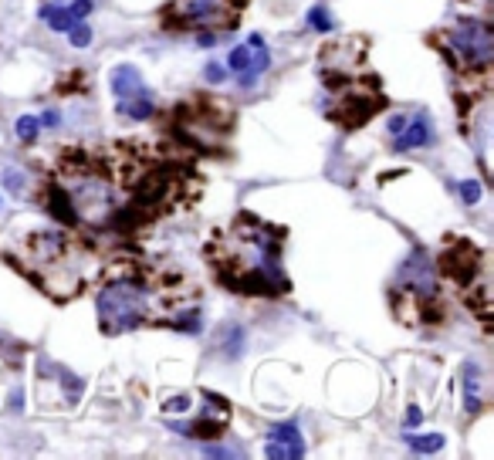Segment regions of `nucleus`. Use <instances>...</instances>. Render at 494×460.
Listing matches in <instances>:
<instances>
[{"label": "nucleus", "instance_id": "obj_1", "mask_svg": "<svg viewBox=\"0 0 494 460\" xmlns=\"http://www.w3.org/2000/svg\"><path fill=\"white\" fill-rule=\"evenodd\" d=\"M200 291L170 261H142L122 254L108 264L99 288V329L102 335H126L135 329H200Z\"/></svg>", "mask_w": 494, "mask_h": 460}, {"label": "nucleus", "instance_id": "obj_2", "mask_svg": "<svg viewBox=\"0 0 494 460\" xmlns=\"http://www.w3.org/2000/svg\"><path fill=\"white\" fill-rule=\"evenodd\" d=\"M213 274L240 295H285L288 274L281 264V230L251 213L234 217L227 230H217L207 247Z\"/></svg>", "mask_w": 494, "mask_h": 460}, {"label": "nucleus", "instance_id": "obj_3", "mask_svg": "<svg viewBox=\"0 0 494 460\" xmlns=\"http://www.w3.org/2000/svg\"><path fill=\"white\" fill-rule=\"evenodd\" d=\"M24 257L31 278L41 291H48L54 302L79 298L99 274V257L88 244L72 237L68 230H41L24 240Z\"/></svg>", "mask_w": 494, "mask_h": 460}, {"label": "nucleus", "instance_id": "obj_4", "mask_svg": "<svg viewBox=\"0 0 494 460\" xmlns=\"http://www.w3.org/2000/svg\"><path fill=\"white\" fill-rule=\"evenodd\" d=\"M441 48L454 72L488 81L494 61V27L488 21H474V17L454 21L441 34Z\"/></svg>", "mask_w": 494, "mask_h": 460}, {"label": "nucleus", "instance_id": "obj_5", "mask_svg": "<svg viewBox=\"0 0 494 460\" xmlns=\"http://www.w3.org/2000/svg\"><path fill=\"white\" fill-rule=\"evenodd\" d=\"M227 126H231V112L210 99H193V102L180 105L176 112V132L186 146H213Z\"/></svg>", "mask_w": 494, "mask_h": 460}, {"label": "nucleus", "instance_id": "obj_6", "mask_svg": "<svg viewBox=\"0 0 494 460\" xmlns=\"http://www.w3.org/2000/svg\"><path fill=\"white\" fill-rule=\"evenodd\" d=\"M244 3L247 0H173L166 3V21H173L176 27H200V31L234 27Z\"/></svg>", "mask_w": 494, "mask_h": 460}, {"label": "nucleus", "instance_id": "obj_7", "mask_svg": "<svg viewBox=\"0 0 494 460\" xmlns=\"http://www.w3.org/2000/svg\"><path fill=\"white\" fill-rule=\"evenodd\" d=\"M112 95H115V108L126 119H149L156 112L153 92L146 88V81H142L135 65H119L112 72Z\"/></svg>", "mask_w": 494, "mask_h": 460}, {"label": "nucleus", "instance_id": "obj_8", "mask_svg": "<svg viewBox=\"0 0 494 460\" xmlns=\"http://www.w3.org/2000/svg\"><path fill=\"white\" fill-rule=\"evenodd\" d=\"M441 271L457 284H470L477 278H484V261H481V251L470 247V244H461L457 251H443L441 257Z\"/></svg>", "mask_w": 494, "mask_h": 460}, {"label": "nucleus", "instance_id": "obj_9", "mask_svg": "<svg viewBox=\"0 0 494 460\" xmlns=\"http://www.w3.org/2000/svg\"><path fill=\"white\" fill-rule=\"evenodd\" d=\"M264 454L271 460H302L305 457V440L298 434V427H295V423H278V427L267 434Z\"/></svg>", "mask_w": 494, "mask_h": 460}, {"label": "nucleus", "instance_id": "obj_10", "mask_svg": "<svg viewBox=\"0 0 494 460\" xmlns=\"http://www.w3.org/2000/svg\"><path fill=\"white\" fill-rule=\"evenodd\" d=\"M434 142V129H430V119L427 115H416L410 119L403 132H396V139H393V149L396 153H410V149H423V146H430Z\"/></svg>", "mask_w": 494, "mask_h": 460}, {"label": "nucleus", "instance_id": "obj_11", "mask_svg": "<svg viewBox=\"0 0 494 460\" xmlns=\"http://www.w3.org/2000/svg\"><path fill=\"white\" fill-rule=\"evenodd\" d=\"M247 48H251V44H247ZM267 68H271V51H267L264 44H261V48H251L247 65L237 72V85H240L244 92H247V88H254V85H258V78L264 75Z\"/></svg>", "mask_w": 494, "mask_h": 460}, {"label": "nucleus", "instance_id": "obj_12", "mask_svg": "<svg viewBox=\"0 0 494 460\" xmlns=\"http://www.w3.org/2000/svg\"><path fill=\"white\" fill-rule=\"evenodd\" d=\"M38 17L51 27V31H68V27L75 24L72 10H68V7H54V3H44V7L38 10Z\"/></svg>", "mask_w": 494, "mask_h": 460}, {"label": "nucleus", "instance_id": "obj_13", "mask_svg": "<svg viewBox=\"0 0 494 460\" xmlns=\"http://www.w3.org/2000/svg\"><path fill=\"white\" fill-rule=\"evenodd\" d=\"M406 443H410V450L413 454H437L443 450V436L441 434H416V436H406Z\"/></svg>", "mask_w": 494, "mask_h": 460}, {"label": "nucleus", "instance_id": "obj_14", "mask_svg": "<svg viewBox=\"0 0 494 460\" xmlns=\"http://www.w3.org/2000/svg\"><path fill=\"white\" fill-rule=\"evenodd\" d=\"M464 379H468V393H464L468 413H481V383H477V369L474 365L464 369Z\"/></svg>", "mask_w": 494, "mask_h": 460}, {"label": "nucleus", "instance_id": "obj_15", "mask_svg": "<svg viewBox=\"0 0 494 460\" xmlns=\"http://www.w3.org/2000/svg\"><path fill=\"white\" fill-rule=\"evenodd\" d=\"M38 132H41V122H38L34 115H21V119H17V139H21V142L34 146Z\"/></svg>", "mask_w": 494, "mask_h": 460}, {"label": "nucleus", "instance_id": "obj_16", "mask_svg": "<svg viewBox=\"0 0 494 460\" xmlns=\"http://www.w3.org/2000/svg\"><path fill=\"white\" fill-rule=\"evenodd\" d=\"M68 34V41H72V48H88L92 44V27L81 24V21H75V24L65 31Z\"/></svg>", "mask_w": 494, "mask_h": 460}, {"label": "nucleus", "instance_id": "obj_17", "mask_svg": "<svg viewBox=\"0 0 494 460\" xmlns=\"http://www.w3.org/2000/svg\"><path fill=\"white\" fill-rule=\"evenodd\" d=\"M247 58H251V48H247V44H237L234 51L227 54V72H240V68H244V65H247Z\"/></svg>", "mask_w": 494, "mask_h": 460}, {"label": "nucleus", "instance_id": "obj_18", "mask_svg": "<svg viewBox=\"0 0 494 460\" xmlns=\"http://www.w3.org/2000/svg\"><path fill=\"white\" fill-rule=\"evenodd\" d=\"M308 24H312L315 31H322V34H329V31H332V17L325 14V7H312V10H308Z\"/></svg>", "mask_w": 494, "mask_h": 460}, {"label": "nucleus", "instance_id": "obj_19", "mask_svg": "<svg viewBox=\"0 0 494 460\" xmlns=\"http://www.w3.org/2000/svg\"><path fill=\"white\" fill-rule=\"evenodd\" d=\"M461 197H464V204H477L481 200V183L477 179H464L461 183Z\"/></svg>", "mask_w": 494, "mask_h": 460}, {"label": "nucleus", "instance_id": "obj_20", "mask_svg": "<svg viewBox=\"0 0 494 460\" xmlns=\"http://www.w3.org/2000/svg\"><path fill=\"white\" fill-rule=\"evenodd\" d=\"M204 78H207L210 85H220V81L227 78V68H224L220 61H207V68H204Z\"/></svg>", "mask_w": 494, "mask_h": 460}, {"label": "nucleus", "instance_id": "obj_21", "mask_svg": "<svg viewBox=\"0 0 494 460\" xmlns=\"http://www.w3.org/2000/svg\"><path fill=\"white\" fill-rule=\"evenodd\" d=\"M3 186H7L10 193H21V190H24V176H21V170H7V173H3Z\"/></svg>", "mask_w": 494, "mask_h": 460}, {"label": "nucleus", "instance_id": "obj_22", "mask_svg": "<svg viewBox=\"0 0 494 460\" xmlns=\"http://www.w3.org/2000/svg\"><path fill=\"white\" fill-rule=\"evenodd\" d=\"M193 406V400L190 396H173V400H166V413H186V409Z\"/></svg>", "mask_w": 494, "mask_h": 460}, {"label": "nucleus", "instance_id": "obj_23", "mask_svg": "<svg viewBox=\"0 0 494 460\" xmlns=\"http://www.w3.org/2000/svg\"><path fill=\"white\" fill-rule=\"evenodd\" d=\"M68 10H72V17H75V21H85V17L92 14V0H75Z\"/></svg>", "mask_w": 494, "mask_h": 460}, {"label": "nucleus", "instance_id": "obj_24", "mask_svg": "<svg viewBox=\"0 0 494 460\" xmlns=\"http://www.w3.org/2000/svg\"><path fill=\"white\" fill-rule=\"evenodd\" d=\"M420 420H423V413H420L416 406H410V409H406V420H403V427H406V430H410V427H420Z\"/></svg>", "mask_w": 494, "mask_h": 460}, {"label": "nucleus", "instance_id": "obj_25", "mask_svg": "<svg viewBox=\"0 0 494 460\" xmlns=\"http://www.w3.org/2000/svg\"><path fill=\"white\" fill-rule=\"evenodd\" d=\"M197 44H200V48H213V44H217V34H213V31H200V34H197Z\"/></svg>", "mask_w": 494, "mask_h": 460}, {"label": "nucleus", "instance_id": "obj_26", "mask_svg": "<svg viewBox=\"0 0 494 460\" xmlns=\"http://www.w3.org/2000/svg\"><path fill=\"white\" fill-rule=\"evenodd\" d=\"M406 122H410V115H393V119H390V132H393V135H396V132H403V126H406Z\"/></svg>", "mask_w": 494, "mask_h": 460}, {"label": "nucleus", "instance_id": "obj_27", "mask_svg": "<svg viewBox=\"0 0 494 460\" xmlns=\"http://www.w3.org/2000/svg\"><path fill=\"white\" fill-rule=\"evenodd\" d=\"M38 122H41V126H48V129H54L58 122H61V119H58V112H44V115H41Z\"/></svg>", "mask_w": 494, "mask_h": 460}, {"label": "nucleus", "instance_id": "obj_28", "mask_svg": "<svg viewBox=\"0 0 494 460\" xmlns=\"http://www.w3.org/2000/svg\"><path fill=\"white\" fill-rule=\"evenodd\" d=\"M247 44H251V48H261V44H264V38H261V34H251V38H247Z\"/></svg>", "mask_w": 494, "mask_h": 460}]
</instances>
